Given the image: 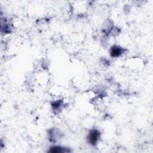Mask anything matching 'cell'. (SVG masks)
Wrapping results in <instances>:
<instances>
[{
	"mask_svg": "<svg viewBox=\"0 0 153 153\" xmlns=\"http://www.w3.org/2000/svg\"><path fill=\"white\" fill-rule=\"evenodd\" d=\"M100 137V133L97 130H92L90 132L89 136H88V140L89 142L92 144L95 145L97 143L98 141L99 140Z\"/></svg>",
	"mask_w": 153,
	"mask_h": 153,
	"instance_id": "6da1fadb",
	"label": "cell"
},
{
	"mask_svg": "<svg viewBox=\"0 0 153 153\" xmlns=\"http://www.w3.org/2000/svg\"><path fill=\"white\" fill-rule=\"evenodd\" d=\"M111 55L112 57L120 56L123 53V49L119 46H113L111 49Z\"/></svg>",
	"mask_w": 153,
	"mask_h": 153,
	"instance_id": "7a4b0ae2",
	"label": "cell"
},
{
	"mask_svg": "<svg viewBox=\"0 0 153 153\" xmlns=\"http://www.w3.org/2000/svg\"><path fill=\"white\" fill-rule=\"evenodd\" d=\"M50 152H64L65 151L64 150L63 148L60 147H53L51 148V149L49 151Z\"/></svg>",
	"mask_w": 153,
	"mask_h": 153,
	"instance_id": "3957f363",
	"label": "cell"
}]
</instances>
